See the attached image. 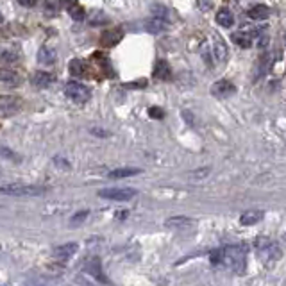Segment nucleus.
<instances>
[{
  "label": "nucleus",
  "instance_id": "1",
  "mask_svg": "<svg viewBox=\"0 0 286 286\" xmlns=\"http://www.w3.org/2000/svg\"><path fill=\"white\" fill-rule=\"evenodd\" d=\"M245 259L247 249L243 245H229L220 249V265L236 274H242L245 270Z\"/></svg>",
  "mask_w": 286,
  "mask_h": 286
},
{
  "label": "nucleus",
  "instance_id": "2",
  "mask_svg": "<svg viewBox=\"0 0 286 286\" xmlns=\"http://www.w3.org/2000/svg\"><path fill=\"white\" fill-rule=\"evenodd\" d=\"M0 193L2 195H9V197H40V195L47 193V190L41 186H34V184L13 183L0 186Z\"/></svg>",
  "mask_w": 286,
  "mask_h": 286
},
{
  "label": "nucleus",
  "instance_id": "3",
  "mask_svg": "<svg viewBox=\"0 0 286 286\" xmlns=\"http://www.w3.org/2000/svg\"><path fill=\"white\" fill-rule=\"evenodd\" d=\"M64 93L70 100H74L77 104L88 102L89 97H91V91H89L88 86H84L83 83H77V81H70L64 88Z\"/></svg>",
  "mask_w": 286,
  "mask_h": 286
},
{
  "label": "nucleus",
  "instance_id": "4",
  "mask_svg": "<svg viewBox=\"0 0 286 286\" xmlns=\"http://www.w3.org/2000/svg\"><path fill=\"white\" fill-rule=\"evenodd\" d=\"M138 195V192L134 188H104L99 192V197L108 199V200H131Z\"/></svg>",
  "mask_w": 286,
  "mask_h": 286
},
{
  "label": "nucleus",
  "instance_id": "5",
  "mask_svg": "<svg viewBox=\"0 0 286 286\" xmlns=\"http://www.w3.org/2000/svg\"><path fill=\"white\" fill-rule=\"evenodd\" d=\"M22 109V100L15 95H0V116L7 118Z\"/></svg>",
  "mask_w": 286,
  "mask_h": 286
},
{
  "label": "nucleus",
  "instance_id": "6",
  "mask_svg": "<svg viewBox=\"0 0 286 286\" xmlns=\"http://www.w3.org/2000/svg\"><path fill=\"white\" fill-rule=\"evenodd\" d=\"M257 32H251V30H236V32H232L231 34V40L234 45H238L240 49H251L252 47V40H254V36H259L263 29H256Z\"/></svg>",
  "mask_w": 286,
  "mask_h": 286
},
{
  "label": "nucleus",
  "instance_id": "7",
  "mask_svg": "<svg viewBox=\"0 0 286 286\" xmlns=\"http://www.w3.org/2000/svg\"><path fill=\"white\" fill-rule=\"evenodd\" d=\"M236 93V88H234V84L229 83L226 79H220L211 86V95L213 97H217V99H227V97H231V95Z\"/></svg>",
  "mask_w": 286,
  "mask_h": 286
},
{
  "label": "nucleus",
  "instance_id": "8",
  "mask_svg": "<svg viewBox=\"0 0 286 286\" xmlns=\"http://www.w3.org/2000/svg\"><path fill=\"white\" fill-rule=\"evenodd\" d=\"M30 83L36 88H49V86H52L56 83V75L50 74V72H34L32 77H30Z\"/></svg>",
  "mask_w": 286,
  "mask_h": 286
},
{
  "label": "nucleus",
  "instance_id": "9",
  "mask_svg": "<svg viewBox=\"0 0 286 286\" xmlns=\"http://www.w3.org/2000/svg\"><path fill=\"white\" fill-rule=\"evenodd\" d=\"M61 4L66 11H68V15L72 16V20L75 22H83L84 20V9L83 5L79 4V0H61Z\"/></svg>",
  "mask_w": 286,
  "mask_h": 286
},
{
  "label": "nucleus",
  "instance_id": "10",
  "mask_svg": "<svg viewBox=\"0 0 286 286\" xmlns=\"http://www.w3.org/2000/svg\"><path fill=\"white\" fill-rule=\"evenodd\" d=\"M123 38V30L120 27L116 29H111V30H104L102 36H100V43L104 47H114V45H118Z\"/></svg>",
  "mask_w": 286,
  "mask_h": 286
},
{
  "label": "nucleus",
  "instance_id": "11",
  "mask_svg": "<svg viewBox=\"0 0 286 286\" xmlns=\"http://www.w3.org/2000/svg\"><path fill=\"white\" fill-rule=\"evenodd\" d=\"M211 47V56H213V59L217 61V63H226V59H227V47H226V43H224L220 38H215L213 40V43L209 45Z\"/></svg>",
  "mask_w": 286,
  "mask_h": 286
},
{
  "label": "nucleus",
  "instance_id": "12",
  "mask_svg": "<svg viewBox=\"0 0 286 286\" xmlns=\"http://www.w3.org/2000/svg\"><path fill=\"white\" fill-rule=\"evenodd\" d=\"M143 25H145L147 32H150V34H159V32H165L168 29V22L163 20V18H158V16H152Z\"/></svg>",
  "mask_w": 286,
  "mask_h": 286
},
{
  "label": "nucleus",
  "instance_id": "13",
  "mask_svg": "<svg viewBox=\"0 0 286 286\" xmlns=\"http://www.w3.org/2000/svg\"><path fill=\"white\" fill-rule=\"evenodd\" d=\"M56 57H57L56 50L52 49V47H49V45H45V47H41V49L38 50V63L45 64V66L54 64L56 63Z\"/></svg>",
  "mask_w": 286,
  "mask_h": 286
},
{
  "label": "nucleus",
  "instance_id": "14",
  "mask_svg": "<svg viewBox=\"0 0 286 286\" xmlns=\"http://www.w3.org/2000/svg\"><path fill=\"white\" fill-rule=\"evenodd\" d=\"M270 15H272V9L265 4L254 5V7H251L249 13H247V16H249L251 20H266Z\"/></svg>",
  "mask_w": 286,
  "mask_h": 286
},
{
  "label": "nucleus",
  "instance_id": "15",
  "mask_svg": "<svg viewBox=\"0 0 286 286\" xmlns=\"http://www.w3.org/2000/svg\"><path fill=\"white\" fill-rule=\"evenodd\" d=\"M77 243L75 242H70V243H64V245H59V247H56L54 249V254L56 257H59V259H68V257H72L77 252Z\"/></svg>",
  "mask_w": 286,
  "mask_h": 286
},
{
  "label": "nucleus",
  "instance_id": "16",
  "mask_svg": "<svg viewBox=\"0 0 286 286\" xmlns=\"http://www.w3.org/2000/svg\"><path fill=\"white\" fill-rule=\"evenodd\" d=\"M154 77L159 81H168L172 77V68L165 59H159L154 66Z\"/></svg>",
  "mask_w": 286,
  "mask_h": 286
},
{
  "label": "nucleus",
  "instance_id": "17",
  "mask_svg": "<svg viewBox=\"0 0 286 286\" xmlns=\"http://www.w3.org/2000/svg\"><path fill=\"white\" fill-rule=\"evenodd\" d=\"M165 226L170 227V229H186V227L195 226V220L188 217H172L165 222Z\"/></svg>",
  "mask_w": 286,
  "mask_h": 286
},
{
  "label": "nucleus",
  "instance_id": "18",
  "mask_svg": "<svg viewBox=\"0 0 286 286\" xmlns=\"http://www.w3.org/2000/svg\"><path fill=\"white\" fill-rule=\"evenodd\" d=\"M263 217H265V213L263 211L251 209V211H245L242 217H240V224H242V226H254V224H257L259 220H263Z\"/></svg>",
  "mask_w": 286,
  "mask_h": 286
},
{
  "label": "nucleus",
  "instance_id": "19",
  "mask_svg": "<svg viewBox=\"0 0 286 286\" xmlns=\"http://www.w3.org/2000/svg\"><path fill=\"white\" fill-rule=\"evenodd\" d=\"M217 24L220 27H226V29H231L232 25H234V16H232V13L227 7H222L217 13Z\"/></svg>",
  "mask_w": 286,
  "mask_h": 286
},
{
  "label": "nucleus",
  "instance_id": "20",
  "mask_svg": "<svg viewBox=\"0 0 286 286\" xmlns=\"http://www.w3.org/2000/svg\"><path fill=\"white\" fill-rule=\"evenodd\" d=\"M142 173L140 168H133V167H125V168H114L109 172V177L111 179H123V177H133V175H138Z\"/></svg>",
  "mask_w": 286,
  "mask_h": 286
},
{
  "label": "nucleus",
  "instance_id": "21",
  "mask_svg": "<svg viewBox=\"0 0 286 286\" xmlns=\"http://www.w3.org/2000/svg\"><path fill=\"white\" fill-rule=\"evenodd\" d=\"M0 83L7 84V86H16L20 84V75L7 68H0Z\"/></svg>",
  "mask_w": 286,
  "mask_h": 286
},
{
  "label": "nucleus",
  "instance_id": "22",
  "mask_svg": "<svg viewBox=\"0 0 286 286\" xmlns=\"http://www.w3.org/2000/svg\"><path fill=\"white\" fill-rule=\"evenodd\" d=\"M83 268L88 272V274H91V276L102 277V268H100V259L99 257H88Z\"/></svg>",
  "mask_w": 286,
  "mask_h": 286
},
{
  "label": "nucleus",
  "instance_id": "23",
  "mask_svg": "<svg viewBox=\"0 0 286 286\" xmlns=\"http://www.w3.org/2000/svg\"><path fill=\"white\" fill-rule=\"evenodd\" d=\"M70 72L75 77H83V75H86V63L83 59H72V63H70Z\"/></svg>",
  "mask_w": 286,
  "mask_h": 286
},
{
  "label": "nucleus",
  "instance_id": "24",
  "mask_svg": "<svg viewBox=\"0 0 286 286\" xmlns=\"http://www.w3.org/2000/svg\"><path fill=\"white\" fill-rule=\"evenodd\" d=\"M43 11L47 16H56L59 11V0H43Z\"/></svg>",
  "mask_w": 286,
  "mask_h": 286
},
{
  "label": "nucleus",
  "instance_id": "25",
  "mask_svg": "<svg viewBox=\"0 0 286 286\" xmlns=\"http://www.w3.org/2000/svg\"><path fill=\"white\" fill-rule=\"evenodd\" d=\"M0 61L2 63H16L18 61V54H16L15 50H2L0 52Z\"/></svg>",
  "mask_w": 286,
  "mask_h": 286
},
{
  "label": "nucleus",
  "instance_id": "26",
  "mask_svg": "<svg viewBox=\"0 0 286 286\" xmlns=\"http://www.w3.org/2000/svg\"><path fill=\"white\" fill-rule=\"evenodd\" d=\"M88 215H89L88 209H84V211H77V213H75V215H74V217H72V220H70V224H72V226H79L81 222H84V220L88 218Z\"/></svg>",
  "mask_w": 286,
  "mask_h": 286
},
{
  "label": "nucleus",
  "instance_id": "27",
  "mask_svg": "<svg viewBox=\"0 0 286 286\" xmlns=\"http://www.w3.org/2000/svg\"><path fill=\"white\" fill-rule=\"evenodd\" d=\"M148 114H150V116H152V118H158V120H161L165 116V111L161 108H156V106H154V108H150L148 109Z\"/></svg>",
  "mask_w": 286,
  "mask_h": 286
},
{
  "label": "nucleus",
  "instance_id": "28",
  "mask_svg": "<svg viewBox=\"0 0 286 286\" xmlns=\"http://www.w3.org/2000/svg\"><path fill=\"white\" fill-rule=\"evenodd\" d=\"M197 5H199V9H202V11H207V9H211V0H197Z\"/></svg>",
  "mask_w": 286,
  "mask_h": 286
},
{
  "label": "nucleus",
  "instance_id": "29",
  "mask_svg": "<svg viewBox=\"0 0 286 286\" xmlns=\"http://www.w3.org/2000/svg\"><path fill=\"white\" fill-rule=\"evenodd\" d=\"M0 154H2V156H5V158H15V161H18V156H16L13 150H9V148L2 147V148H0Z\"/></svg>",
  "mask_w": 286,
  "mask_h": 286
},
{
  "label": "nucleus",
  "instance_id": "30",
  "mask_svg": "<svg viewBox=\"0 0 286 286\" xmlns=\"http://www.w3.org/2000/svg\"><path fill=\"white\" fill-rule=\"evenodd\" d=\"M16 2H18L22 7H34L38 0H16Z\"/></svg>",
  "mask_w": 286,
  "mask_h": 286
},
{
  "label": "nucleus",
  "instance_id": "31",
  "mask_svg": "<svg viewBox=\"0 0 286 286\" xmlns=\"http://www.w3.org/2000/svg\"><path fill=\"white\" fill-rule=\"evenodd\" d=\"M91 25H102V24H108V18H97V15H95V18L91 22H89Z\"/></svg>",
  "mask_w": 286,
  "mask_h": 286
},
{
  "label": "nucleus",
  "instance_id": "32",
  "mask_svg": "<svg viewBox=\"0 0 286 286\" xmlns=\"http://www.w3.org/2000/svg\"><path fill=\"white\" fill-rule=\"evenodd\" d=\"M54 163H56V165H59V167H63V168H70V163L63 161V158H56V159H54Z\"/></svg>",
  "mask_w": 286,
  "mask_h": 286
},
{
  "label": "nucleus",
  "instance_id": "33",
  "mask_svg": "<svg viewBox=\"0 0 286 286\" xmlns=\"http://www.w3.org/2000/svg\"><path fill=\"white\" fill-rule=\"evenodd\" d=\"M116 215H120V217H118V218H127L129 211H127V209H125V211H118V213H116Z\"/></svg>",
  "mask_w": 286,
  "mask_h": 286
},
{
  "label": "nucleus",
  "instance_id": "34",
  "mask_svg": "<svg viewBox=\"0 0 286 286\" xmlns=\"http://www.w3.org/2000/svg\"><path fill=\"white\" fill-rule=\"evenodd\" d=\"M2 22H4V16H2V13H0V24H2Z\"/></svg>",
  "mask_w": 286,
  "mask_h": 286
}]
</instances>
